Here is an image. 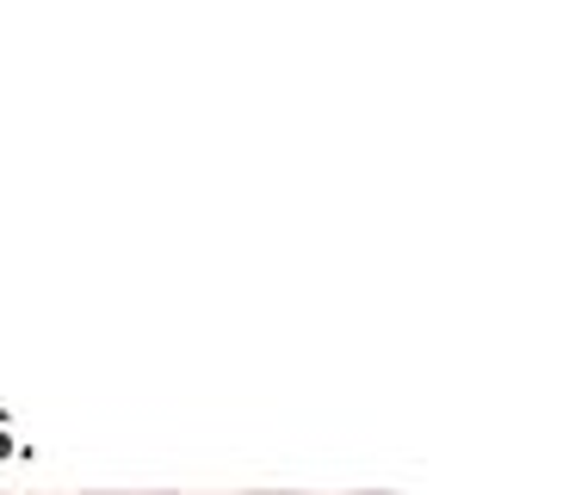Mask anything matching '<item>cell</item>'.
<instances>
[{
    "label": "cell",
    "mask_w": 563,
    "mask_h": 495,
    "mask_svg": "<svg viewBox=\"0 0 563 495\" xmlns=\"http://www.w3.org/2000/svg\"><path fill=\"white\" fill-rule=\"evenodd\" d=\"M87 495H150V490H87ZM155 495H174V490H155Z\"/></svg>",
    "instance_id": "6da1fadb"
}]
</instances>
